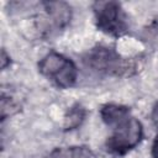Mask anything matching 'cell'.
Here are the masks:
<instances>
[{"mask_svg":"<svg viewBox=\"0 0 158 158\" xmlns=\"http://www.w3.org/2000/svg\"><path fill=\"white\" fill-rule=\"evenodd\" d=\"M100 115L106 125L117 127L130 118V109L122 105L106 104L100 109Z\"/></svg>","mask_w":158,"mask_h":158,"instance_id":"cell-4","label":"cell"},{"mask_svg":"<svg viewBox=\"0 0 158 158\" xmlns=\"http://www.w3.org/2000/svg\"><path fill=\"white\" fill-rule=\"evenodd\" d=\"M85 115H86V111L85 109L80 105V104H74L67 112H65V116H64V130L65 131H69V130H75L78 128L84 118H85Z\"/></svg>","mask_w":158,"mask_h":158,"instance_id":"cell-7","label":"cell"},{"mask_svg":"<svg viewBox=\"0 0 158 158\" xmlns=\"http://www.w3.org/2000/svg\"><path fill=\"white\" fill-rule=\"evenodd\" d=\"M151 118H152V122L154 125V127L158 128V102L154 105L153 107V111H152V115H151Z\"/></svg>","mask_w":158,"mask_h":158,"instance_id":"cell-11","label":"cell"},{"mask_svg":"<svg viewBox=\"0 0 158 158\" xmlns=\"http://www.w3.org/2000/svg\"><path fill=\"white\" fill-rule=\"evenodd\" d=\"M69 62L70 59L65 58L64 56L57 52H51L41 59V62L38 63V70L42 75L53 79L67 67Z\"/></svg>","mask_w":158,"mask_h":158,"instance_id":"cell-3","label":"cell"},{"mask_svg":"<svg viewBox=\"0 0 158 158\" xmlns=\"http://www.w3.org/2000/svg\"><path fill=\"white\" fill-rule=\"evenodd\" d=\"M53 23L57 27H63L70 20V7L62 1H49L44 4Z\"/></svg>","mask_w":158,"mask_h":158,"instance_id":"cell-5","label":"cell"},{"mask_svg":"<svg viewBox=\"0 0 158 158\" xmlns=\"http://www.w3.org/2000/svg\"><path fill=\"white\" fill-rule=\"evenodd\" d=\"M142 136L143 128L141 122L135 117H130L126 122L115 127V132L111 137H109L106 147L112 153L123 154L135 148L141 142Z\"/></svg>","mask_w":158,"mask_h":158,"instance_id":"cell-1","label":"cell"},{"mask_svg":"<svg viewBox=\"0 0 158 158\" xmlns=\"http://www.w3.org/2000/svg\"><path fill=\"white\" fill-rule=\"evenodd\" d=\"M152 156H153V158H158V135L152 146Z\"/></svg>","mask_w":158,"mask_h":158,"instance_id":"cell-12","label":"cell"},{"mask_svg":"<svg viewBox=\"0 0 158 158\" xmlns=\"http://www.w3.org/2000/svg\"><path fill=\"white\" fill-rule=\"evenodd\" d=\"M7 64H10V57L7 56L6 51L2 49V51H1V68L5 69V68L7 67Z\"/></svg>","mask_w":158,"mask_h":158,"instance_id":"cell-10","label":"cell"},{"mask_svg":"<svg viewBox=\"0 0 158 158\" xmlns=\"http://www.w3.org/2000/svg\"><path fill=\"white\" fill-rule=\"evenodd\" d=\"M98 27L110 35H121L125 31L121 7L115 1L98 2L95 7Z\"/></svg>","mask_w":158,"mask_h":158,"instance_id":"cell-2","label":"cell"},{"mask_svg":"<svg viewBox=\"0 0 158 158\" xmlns=\"http://www.w3.org/2000/svg\"><path fill=\"white\" fill-rule=\"evenodd\" d=\"M17 110H19V105L11 98H5L2 95V98H1V118L4 120L6 116L15 114Z\"/></svg>","mask_w":158,"mask_h":158,"instance_id":"cell-9","label":"cell"},{"mask_svg":"<svg viewBox=\"0 0 158 158\" xmlns=\"http://www.w3.org/2000/svg\"><path fill=\"white\" fill-rule=\"evenodd\" d=\"M51 158H91V151L85 146L60 147L52 151Z\"/></svg>","mask_w":158,"mask_h":158,"instance_id":"cell-6","label":"cell"},{"mask_svg":"<svg viewBox=\"0 0 158 158\" xmlns=\"http://www.w3.org/2000/svg\"><path fill=\"white\" fill-rule=\"evenodd\" d=\"M77 75H78V69H77L75 64L70 60V62L67 64V67H65L58 75H56L52 80L54 81V84H56L57 86H59V88H62V89H65V88L72 86V85L75 83Z\"/></svg>","mask_w":158,"mask_h":158,"instance_id":"cell-8","label":"cell"}]
</instances>
